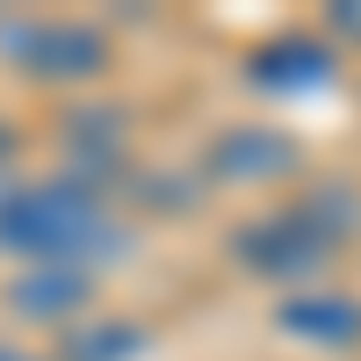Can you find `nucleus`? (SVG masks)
<instances>
[{
  "instance_id": "f257e3e1",
  "label": "nucleus",
  "mask_w": 361,
  "mask_h": 361,
  "mask_svg": "<svg viewBox=\"0 0 361 361\" xmlns=\"http://www.w3.org/2000/svg\"><path fill=\"white\" fill-rule=\"evenodd\" d=\"M347 224H354V202L325 180L304 209H282V217H267V224L246 231V260L260 275H311V267H325L340 253Z\"/></svg>"
},
{
  "instance_id": "f03ea898",
  "label": "nucleus",
  "mask_w": 361,
  "mask_h": 361,
  "mask_svg": "<svg viewBox=\"0 0 361 361\" xmlns=\"http://www.w3.org/2000/svg\"><path fill=\"white\" fill-rule=\"evenodd\" d=\"M15 246H44V253H66L80 246V238H109V217L94 202H87L80 188H37L15 202Z\"/></svg>"
},
{
  "instance_id": "7ed1b4c3",
  "label": "nucleus",
  "mask_w": 361,
  "mask_h": 361,
  "mask_svg": "<svg viewBox=\"0 0 361 361\" xmlns=\"http://www.w3.org/2000/svg\"><path fill=\"white\" fill-rule=\"evenodd\" d=\"M282 333L318 340L325 354L361 347V296H347V289H296L282 304Z\"/></svg>"
},
{
  "instance_id": "20e7f679",
  "label": "nucleus",
  "mask_w": 361,
  "mask_h": 361,
  "mask_svg": "<svg viewBox=\"0 0 361 361\" xmlns=\"http://www.w3.org/2000/svg\"><path fill=\"white\" fill-rule=\"evenodd\" d=\"M209 159H217L224 180H275V173L296 166V145L275 137V130H231V137H217Z\"/></svg>"
},
{
  "instance_id": "39448f33",
  "label": "nucleus",
  "mask_w": 361,
  "mask_h": 361,
  "mask_svg": "<svg viewBox=\"0 0 361 361\" xmlns=\"http://www.w3.org/2000/svg\"><path fill=\"white\" fill-rule=\"evenodd\" d=\"M253 73L267 87H325V80H333V51L311 44V37H282V44H267L253 58Z\"/></svg>"
}]
</instances>
